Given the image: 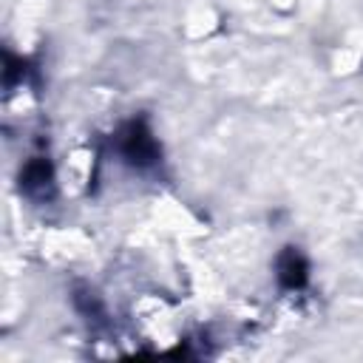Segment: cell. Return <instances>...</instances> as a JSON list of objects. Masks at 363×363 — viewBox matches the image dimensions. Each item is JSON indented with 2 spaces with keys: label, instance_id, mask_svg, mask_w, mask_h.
Masks as SVG:
<instances>
[{
  "label": "cell",
  "instance_id": "2",
  "mask_svg": "<svg viewBox=\"0 0 363 363\" xmlns=\"http://www.w3.org/2000/svg\"><path fill=\"white\" fill-rule=\"evenodd\" d=\"M281 278H284L286 286H298V284H303V278H306V267H303V261H301L295 252H286V255H284V261H281Z\"/></svg>",
  "mask_w": 363,
  "mask_h": 363
},
{
  "label": "cell",
  "instance_id": "1",
  "mask_svg": "<svg viewBox=\"0 0 363 363\" xmlns=\"http://www.w3.org/2000/svg\"><path fill=\"white\" fill-rule=\"evenodd\" d=\"M125 153L133 159V162H150L156 147H153V139L147 130H142L139 125H133L125 136Z\"/></svg>",
  "mask_w": 363,
  "mask_h": 363
}]
</instances>
